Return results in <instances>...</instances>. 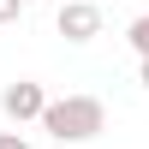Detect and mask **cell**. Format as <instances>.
<instances>
[{
  "instance_id": "obj_1",
  "label": "cell",
  "mask_w": 149,
  "mask_h": 149,
  "mask_svg": "<svg viewBox=\"0 0 149 149\" xmlns=\"http://www.w3.org/2000/svg\"><path fill=\"white\" fill-rule=\"evenodd\" d=\"M42 131L54 143H90L95 131H107V107L95 95H60V102H48Z\"/></svg>"
},
{
  "instance_id": "obj_2",
  "label": "cell",
  "mask_w": 149,
  "mask_h": 149,
  "mask_svg": "<svg viewBox=\"0 0 149 149\" xmlns=\"http://www.w3.org/2000/svg\"><path fill=\"white\" fill-rule=\"evenodd\" d=\"M54 30L66 36V42H95V36H102V6H95V0H60Z\"/></svg>"
},
{
  "instance_id": "obj_3",
  "label": "cell",
  "mask_w": 149,
  "mask_h": 149,
  "mask_svg": "<svg viewBox=\"0 0 149 149\" xmlns=\"http://www.w3.org/2000/svg\"><path fill=\"white\" fill-rule=\"evenodd\" d=\"M0 113H6L12 125H24V119H42V113H48V95H42V84H36V78L6 84V95H0Z\"/></svg>"
},
{
  "instance_id": "obj_4",
  "label": "cell",
  "mask_w": 149,
  "mask_h": 149,
  "mask_svg": "<svg viewBox=\"0 0 149 149\" xmlns=\"http://www.w3.org/2000/svg\"><path fill=\"white\" fill-rule=\"evenodd\" d=\"M18 12H24V0H0V24H18Z\"/></svg>"
},
{
  "instance_id": "obj_5",
  "label": "cell",
  "mask_w": 149,
  "mask_h": 149,
  "mask_svg": "<svg viewBox=\"0 0 149 149\" xmlns=\"http://www.w3.org/2000/svg\"><path fill=\"white\" fill-rule=\"evenodd\" d=\"M0 149H30V143H24L18 131H0Z\"/></svg>"
},
{
  "instance_id": "obj_6",
  "label": "cell",
  "mask_w": 149,
  "mask_h": 149,
  "mask_svg": "<svg viewBox=\"0 0 149 149\" xmlns=\"http://www.w3.org/2000/svg\"><path fill=\"white\" fill-rule=\"evenodd\" d=\"M137 78H143V90H149V60H143V66H137Z\"/></svg>"
},
{
  "instance_id": "obj_7",
  "label": "cell",
  "mask_w": 149,
  "mask_h": 149,
  "mask_svg": "<svg viewBox=\"0 0 149 149\" xmlns=\"http://www.w3.org/2000/svg\"><path fill=\"white\" fill-rule=\"evenodd\" d=\"M24 6H42V0H24Z\"/></svg>"
}]
</instances>
